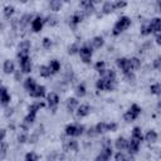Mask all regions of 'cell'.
I'll use <instances>...</instances> for the list:
<instances>
[{"instance_id": "cell-35", "label": "cell", "mask_w": 161, "mask_h": 161, "mask_svg": "<svg viewBox=\"0 0 161 161\" xmlns=\"http://www.w3.org/2000/svg\"><path fill=\"white\" fill-rule=\"evenodd\" d=\"M94 69L102 75L104 72H106V63L103 62V60H99V62H97L96 63V65H94Z\"/></svg>"}, {"instance_id": "cell-13", "label": "cell", "mask_w": 161, "mask_h": 161, "mask_svg": "<svg viewBox=\"0 0 161 161\" xmlns=\"http://www.w3.org/2000/svg\"><path fill=\"white\" fill-rule=\"evenodd\" d=\"M29 94L33 98H42V97L45 96V87L44 86H40V84H36L35 88L29 92Z\"/></svg>"}, {"instance_id": "cell-53", "label": "cell", "mask_w": 161, "mask_h": 161, "mask_svg": "<svg viewBox=\"0 0 161 161\" xmlns=\"http://www.w3.org/2000/svg\"><path fill=\"white\" fill-rule=\"evenodd\" d=\"M117 128H118V125H117L116 122H111V123H108V131L114 132V131H117Z\"/></svg>"}, {"instance_id": "cell-52", "label": "cell", "mask_w": 161, "mask_h": 161, "mask_svg": "<svg viewBox=\"0 0 161 161\" xmlns=\"http://www.w3.org/2000/svg\"><path fill=\"white\" fill-rule=\"evenodd\" d=\"M125 78H126L127 82H133V80H135V74H133L132 70H131V72H128V73H125Z\"/></svg>"}, {"instance_id": "cell-54", "label": "cell", "mask_w": 161, "mask_h": 161, "mask_svg": "<svg viewBox=\"0 0 161 161\" xmlns=\"http://www.w3.org/2000/svg\"><path fill=\"white\" fill-rule=\"evenodd\" d=\"M101 143H102V147H106V146H111V140H109V138H107V137H104V138L101 141Z\"/></svg>"}, {"instance_id": "cell-27", "label": "cell", "mask_w": 161, "mask_h": 161, "mask_svg": "<svg viewBox=\"0 0 161 161\" xmlns=\"http://www.w3.org/2000/svg\"><path fill=\"white\" fill-rule=\"evenodd\" d=\"M145 140H146L148 143H153V142H156V141H157V132L153 131V130H150V131L146 133Z\"/></svg>"}, {"instance_id": "cell-43", "label": "cell", "mask_w": 161, "mask_h": 161, "mask_svg": "<svg viewBox=\"0 0 161 161\" xmlns=\"http://www.w3.org/2000/svg\"><path fill=\"white\" fill-rule=\"evenodd\" d=\"M140 33H141V35H150L152 33V30H151V28L147 24V25H142L140 28Z\"/></svg>"}, {"instance_id": "cell-8", "label": "cell", "mask_w": 161, "mask_h": 161, "mask_svg": "<svg viewBox=\"0 0 161 161\" xmlns=\"http://www.w3.org/2000/svg\"><path fill=\"white\" fill-rule=\"evenodd\" d=\"M47 101H48L49 108L54 112V111L57 109V106L59 104V96H58L55 92H50V93L47 96Z\"/></svg>"}, {"instance_id": "cell-6", "label": "cell", "mask_w": 161, "mask_h": 161, "mask_svg": "<svg viewBox=\"0 0 161 161\" xmlns=\"http://www.w3.org/2000/svg\"><path fill=\"white\" fill-rule=\"evenodd\" d=\"M18 59H19L20 70H21L23 73H30V72H31V68H33V64H31V60H30L29 55H25V57L18 58Z\"/></svg>"}, {"instance_id": "cell-19", "label": "cell", "mask_w": 161, "mask_h": 161, "mask_svg": "<svg viewBox=\"0 0 161 161\" xmlns=\"http://www.w3.org/2000/svg\"><path fill=\"white\" fill-rule=\"evenodd\" d=\"M65 106H67V109H68V112H70V113H73L78 107H79V104H78V101H77V98H73V97H70V98H68L67 99V103H65Z\"/></svg>"}, {"instance_id": "cell-20", "label": "cell", "mask_w": 161, "mask_h": 161, "mask_svg": "<svg viewBox=\"0 0 161 161\" xmlns=\"http://www.w3.org/2000/svg\"><path fill=\"white\" fill-rule=\"evenodd\" d=\"M3 70L5 74H10V73H14L15 72V65H14V62L10 60V59H6L3 64Z\"/></svg>"}, {"instance_id": "cell-26", "label": "cell", "mask_w": 161, "mask_h": 161, "mask_svg": "<svg viewBox=\"0 0 161 161\" xmlns=\"http://www.w3.org/2000/svg\"><path fill=\"white\" fill-rule=\"evenodd\" d=\"M114 9H116V8H114V3L106 1V3H103V5H102V14H111Z\"/></svg>"}, {"instance_id": "cell-41", "label": "cell", "mask_w": 161, "mask_h": 161, "mask_svg": "<svg viewBox=\"0 0 161 161\" xmlns=\"http://www.w3.org/2000/svg\"><path fill=\"white\" fill-rule=\"evenodd\" d=\"M68 53L69 54H75V53H79V45L77 43H73L68 47Z\"/></svg>"}, {"instance_id": "cell-47", "label": "cell", "mask_w": 161, "mask_h": 161, "mask_svg": "<svg viewBox=\"0 0 161 161\" xmlns=\"http://www.w3.org/2000/svg\"><path fill=\"white\" fill-rule=\"evenodd\" d=\"M39 135H40V133H39L38 131H35L34 133H31V135L29 136V141H28V142H30V143H35V142L39 140Z\"/></svg>"}, {"instance_id": "cell-46", "label": "cell", "mask_w": 161, "mask_h": 161, "mask_svg": "<svg viewBox=\"0 0 161 161\" xmlns=\"http://www.w3.org/2000/svg\"><path fill=\"white\" fill-rule=\"evenodd\" d=\"M42 44H43V48H45V49H50L52 45H53V42H52L50 38H44L43 42H42Z\"/></svg>"}, {"instance_id": "cell-31", "label": "cell", "mask_w": 161, "mask_h": 161, "mask_svg": "<svg viewBox=\"0 0 161 161\" xmlns=\"http://www.w3.org/2000/svg\"><path fill=\"white\" fill-rule=\"evenodd\" d=\"M63 0H49V8L53 11H58L62 8Z\"/></svg>"}, {"instance_id": "cell-45", "label": "cell", "mask_w": 161, "mask_h": 161, "mask_svg": "<svg viewBox=\"0 0 161 161\" xmlns=\"http://www.w3.org/2000/svg\"><path fill=\"white\" fill-rule=\"evenodd\" d=\"M6 152H8V143L5 141H1V152H0V158L1 160L5 157Z\"/></svg>"}, {"instance_id": "cell-14", "label": "cell", "mask_w": 161, "mask_h": 161, "mask_svg": "<svg viewBox=\"0 0 161 161\" xmlns=\"http://www.w3.org/2000/svg\"><path fill=\"white\" fill-rule=\"evenodd\" d=\"M83 18H84L83 13H75V14H73V15L70 16V19H69V25H70V28H72V29H75L77 25L83 20Z\"/></svg>"}, {"instance_id": "cell-12", "label": "cell", "mask_w": 161, "mask_h": 161, "mask_svg": "<svg viewBox=\"0 0 161 161\" xmlns=\"http://www.w3.org/2000/svg\"><path fill=\"white\" fill-rule=\"evenodd\" d=\"M140 145H141V141H138V140H136V138H132V137H131V140L128 141V147H127L128 152H130L131 155L137 153V152H138V150H140Z\"/></svg>"}, {"instance_id": "cell-30", "label": "cell", "mask_w": 161, "mask_h": 161, "mask_svg": "<svg viewBox=\"0 0 161 161\" xmlns=\"http://www.w3.org/2000/svg\"><path fill=\"white\" fill-rule=\"evenodd\" d=\"M39 74L44 78H48L52 75V70L49 68V65H40L39 67Z\"/></svg>"}, {"instance_id": "cell-29", "label": "cell", "mask_w": 161, "mask_h": 161, "mask_svg": "<svg viewBox=\"0 0 161 161\" xmlns=\"http://www.w3.org/2000/svg\"><path fill=\"white\" fill-rule=\"evenodd\" d=\"M35 86H36V83H35V80H34L33 78H26V79L24 80V88H25V91H28V92L33 91V89L35 88Z\"/></svg>"}, {"instance_id": "cell-42", "label": "cell", "mask_w": 161, "mask_h": 161, "mask_svg": "<svg viewBox=\"0 0 161 161\" xmlns=\"http://www.w3.org/2000/svg\"><path fill=\"white\" fill-rule=\"evenodd\" d=\"M38 160H39V156L35 152H28L25 155V161H38Z\"/></svg>"}, {"instance_id": "cell-18", "label": "cell", "mask_w": 161, "mask_h": 161, "mask_svg": "<svg viewBox=\"0 0 161 161\" xmlns=\"http://www.w3.org/2000/svg\"><path fill=\"white\" fill-rule=\"evenodd\" d=\"M103 44H104V40H103V38H102L101 35H97V36L92 38V40L89 42V45H91L93 49H99V48L103 47Z\"/></svg>"}, {"instance_id": "cell-49", "label": "cell", "mask_w": 161, "mask_h": 161, "mask_svg": "<svg viewBox=\"0 0 161 161\" xmlns=\"http://www.w3.org/2000/svg\"><path fill=\"white\" fill-rule=\"evenodd\" d=\"M97 135H98V132H97L96 127H89V128L87 130V136H88V137H96Z\"/></svg>"}, {"instance_id": "cell-38", "label": "cell", "mask_w": 161, "mask_h": 161, "mask_svg": "<svg viewBox=\"0 0 161 161\" xmlns=\"http://www.w3.org/2000/svg\"><path fill=\"white\" fill-rule=\"evenodd\" d=\"M45 23L49 25V26H55L58 24V18L55 15H49L45 18Z\"/></svg>"}, {"instance_id": "cell-56", "label": "cell", "mask_w": 161, "mask_h": 161, "mask_svg": "<svg viewBox=\"0 0 161 161\" xmlns=\"http://www.w3.org/2000/svg\"><path fill=\"white\" fill-rule=\"evenodd\" d=\"M59 157H62V156H59L57 152H54V153H52V155L48 156V160H55V158H59Z\"/></svg>"}, {"instance_id": "cell-25", "label": "cell", "mask_w": 161, "mask_h": 161, "mask_svg": "<svg viewBox=\"0 0 161 161\" xmlns=\"http://www.w3.org/2000/svg\"><path fill=\"white\" fill-rule=\"evenodd\" d=\"M91 112V107L88 104H80L78 108H77V114L78 117H86L88 116Z\"/></svg>"}, {"instance_id": "cell-22", "label": "cell", "mask_w": 161, "mask_h": 161, "mask_svg": "<svg viewBox=\"0 0 161 161\" xmlns=\"http://www.w3.org/2000/svg\"><path fill=\"white\" fill-rule=\"evenodd\" d=\"M64 150L65 151H78V142L75 140H67L64 142Z\"/></svg>"}, {"instance_id": "cell-7", "label": "cell", "mask_w": 161, "mask_h": 161, "mask_svg": "<svg viewBox=\"0 0 161 161\" xmlns=\"http://www.w3.org/2000/svg\"><path fill=\"white\" fill-rule=\"evenodd\" d=\"M29 50H30V42L26 39L21 40L18 45V58L29 55Z\"/></svg>"}, {"instance_id": "cell-1", "label": "cell", "mask_w": 161, "mask_h": 161, "mask_svg": "<svg viewBox=\"0 0 161 161\" xmlns=\"http://www.w3.org/2000/svg\"><path fill=\"white\" fill-rule=\"evenodd\" d=\"M130 25H131V19H130L128 16H121V18L116 21V24L113 25L112 34H113L114 36H117V35H119L122 31H125L126 29H128Z\"/></svg>"}, {"instance_id": "cell-9", "label": "cell", "mask_w": 161, "mask_h": 161, "mask_svg": "<svg viewBox=\"0 0 161 161\" xmlns=\"http://www.w3.org/2000/svg\"><path fill=\"white\" fill-rule=\"evenodd\" d=\"M44 24H45V19H44V18H42L40 15H38V16H35V18L33 19V21H31L30 26H31V30H33V31L38 33V31H40V30H42V28H43V25H44Z\"/></svg>"}, {"instance_id": "cell-11", "label": "cell", "mask_w": 161, "mask_h": 161, "mask_svg": "<svg viewBox=\"0 0 161 161\" xmlns=\"http://www.w3.org/2000/svg\"><path fill=\"white\" fill-rule=\"evenodd\" d=\"M112 156V146H106V147H102L99 155L96 157L97 161H107L109 157Z\"/></svg>"}, {"instance_id": "cell-2", "label": "cell", "mask_w": 161, "mask_h": 161, "mask_svg": "<svg viewBox=\"0 0 161 161\" xmlns=\"http://www.w3.org/2000/svg\"><path fill=\"white\" fill-rule=\"evenodd\" d=\"M140 114H141V107L138 104L133 103V104H131V107L128 108V111L123 114V119L126 122H133Z\"/></svg>"}, {"instance_id": "cell-48", "label": "cell", "mask_w": 161, "mask_h": 161, "mask_svg": "<svg viewBox=\"0 0 161 161\" xmlns=\"http://www.w3.org/2000/svg\"><path fill=\"white\" fill-rule=\"evenodd\" d=\"M152 65H153L155 69L161 70V57H156V58L153 59V62H152Z\"/></svg>"}, {"instance_id": "cell-34", "label": "cell", "mask_w": 161, "mask_h": 161, "mask_svg": "<svg viewBox=\"0 0 161 161\" xmlns=\"http://www.w3.org/2000/svg\"><path fill=\"white\" fill-rule=\"evenodd\" d=\"M130 60V65H131V69H138L141 67V60L137 58V57H132L128 59Z\"/></svg>"}, {"instance_id": "cell-61", "label": "cell", "mask_w": 161, "mask_h": 161, "mask_svg": "<svg viewBox=\"0 0 161 161\" xmlns=\"http://www.w3.org/2000/svg\"><path fill=\"white\" fill-rule=\"evenodd\" d=\"M63 1H65V3H69V1H70V0H63Z\"/></svg>"}, {"instance_id": "cell-60", "label": "cell", "mask_w": 161, "mask_h": 161, "mask_svg": "<svg viewBox=\"0 0 161 161\" xmlns=\"http://www.w3.org/2000/svg\"><path fill=\"white\" fill-rule=\"evenodd\" d=\"M157 4H158V9H160V11H161V0H157Z\"/></svg>"}, {"instance_id": "cell-17", "label": "cell", "mask_w": 161, "mask_h": 161, "mask_svg": "<svg viewBox=\"0 0 161 161\" xmlns=\"http://www.w3.org/2000/svg\"><path fill=\"white\" fill-rule=\"evenodd\" d=\"M11 101V96L8 93V89L5 86L1 87V106L3 107H6Z\"/></svg>"}, {"instance_id": "cell-32", "label": "cell", "mask_w": 161, "mask_h": 161, "mask_svg": "<svg viewBox=\"0 0 161 161\" xmlns=\"http://www.w3.org/2000/svg\"><path fill=\"white\" fill-rule=\"evenodd\" d=\"M86 91H87V89H86L84 83H79V84L75 87V89H74L77 97H84V96H86Z\"/></svg>"}, {"instance_id": "cell-36", "label": "cell", "mask_w": 161, "mask_h": 161, "mask_svg": "<svg viewBox=\"0 0 161 161\" xmlns=\"http://www.w3.org/2000/svg\"><path fill=\"white\" fill-rule=\"evenodd\" d=\"M131 137L132 138H136V140H138V141H142V131H141V128L140 127H135L133 130H132V135H131Z\"/></svg>"}, {"instance_id": "cell-59", "label": "cell", "mask_w": 161, "mask_h": 161, "mask_svg": "<svg viewBox=\"0 0 161 161\" xmlns=\"http://www.w3.org/2000/svg\"><path fill=\"white\" fill-rule=\"evenodd\" d=\"M13 113V108H6L5 109V116L6 117H9V114H11Z\"/></svg>"}, {"instance_id": "cell-57", "label": "cell", "mask_w": 161, "mask_h": 161, "mask_svg": "<svg viewBox=\"0 0 161 161\" xmlns=\"http://www.w3.org/2000/svg\"><path fill=\"white\" fill-rule=\"evenodd\" d=\"M155 40H156V43H157L158 45H161V33H157V35H156Z\"/></svg>"}, {"instance_id": "cell-37", "label": "cell", "mask_w": 161, "mask_h": 161, "mask_svg": "<svg viewBox=\"0 0 161 161\" xmlns=\"http://www.w3.org/2000/svg\"><path fill=\"white\" fill-rule=\"evenodd\" d=\"M150 92H151L152 94L160 96V94H161V84H160V83H153V84H151Z\"/></svg>"}, {"instance_id": "cell-50", "label": "cell", "mask_w": 161, "mask_h": 161, "mask_svg": "<svg viewBox=\"0 0 161 161\" xmlns=\"http://www.w3.org/2000/svg\"><path fill=\"white\" fill-rule=\"evenodd\" d=\"M114 158H116V161H126V160H128V156H126L125 153H122V152L119 151L118 153H116Z\"/></svg>"}, {"instance_id": "cell-23", "label": "cell", "mask_w": 161, "mask_h": 161, "mask_svg": "<svg viewBox=\"0 0 161 161\" xmlns=\"http://www.w3.org/2000/svg\"><path fill=\"white\" fill-rule=\"evenodd\" d=\"M74 80V73L72 70V68H67L65 73H64V77H63V84L67 86L69 83H72Z\"/></svg>"}, {"instance_id": "cell-58", "label": "cell", "mask_w": 161, "mask_h": 161, "mask_svg": "<svg viewBox=\"0 0 161 161\" xmlns=\"http://www.w3.org/2000/svg\"><path fill=\"white\" fill-rule=\"evenodd\" d=\"M5 136H6V130H1V137H0V141H4V140H5Z\"/></svg>"}, {"instance_id": "cell-40", "label": "cell", "mask_w": 161, "mask_h": 161, "mask_svg": "<svg viewBox=\"0 0 161 161\" xmlns=\"http://www.w3.org/2000/svg\"><path fill=\"white\" fill-rule=\"evenodd\" d=\"M96 88L98 91H106V80L103 77H101L97 82H96Z\"/></svg>"}, {"instance_id": "cell-15", "label": "cell", "mask_w": 161, "mask_h": 161, "mask_svg": "<svg viewBox=\"0 0 161 161\" xmlns=\"http://www.w3.org/2000/svg\"><path fill=\"white\" fill-rule=\"evenodd\" d=\"M33 15L31 14H24V15H21V18L19 19V28L20 29H25L29 24H31V21H33Z\"/></svg>"}, {"instance_id": "cell-55", "label": "cell", "mask_w": 161, "mask_h": 161, "mask_svg": "<svg viewBox=\"0 0 161 161\" xmlns=\"http://www.w3.org/2000/svg\"><path fill=\"white\" fill-rule=\"evenodd\" d=\"M21 74H23V72H20V70H15V72H14L15 80H20V79H21Z\"/></svg>"}, {"instance_id": "cell-24", "label": "cell", "mask_w": 161, "mask_h": 161, "mask_svg": "<svg viewBox=\"0 0 161 161\" xmlns=\"http://www.w3.org/2000/svg\"><path fill=\"white\" fill-rule=\"evenodd\" d=\"M45 106V103L44 102H34V103H31L29 107H28V112L29 113H38V111H40V108H43Z\"/></svg>"}, {"instance_id": "cell-51", "label": "cell", "mask_w": 161, "mask_h": 161, "mask_svg": "<svg viewBox=\"0 0 161 161\" xmlns=\"http://www.w3.org/2000/svg\"><path fill=\"white\" fill-rule=\"evenodd\" d=\"M126 5H127L126 0H116V3H114V8L116 9H123Z\"/></svg>"}, {"instance_id": "cell-39", "label": "cell", "mask_w": 161, "mask_h": 161, "mask_svg": "<svg viewBox=\"0 0 161 161\" xmlns=\"http://www.w3.org/2000/svg\"><path fill=\"white\" fill-rule=\"evenodd\" d=\"M13 15H14V6H11V5L5 6V9H4V16H5V19H10Z\"/></svg>"}, {"instance_id": "cell-10", "label": "cell", "mask_w": 161, "mask_h": 161, "mask_svg": "<svg viewBox=\"0 0 161 161\" xmlns=\"http://www.w3.org/2000/svg\"><path fill=\"white\" fill-rule=\"evenodd\" d=\"M116 63H117V67L122 70L123 74L132 70V69H131V65H130V60H128L127 58H123V57H122V58H118V59L116 60Z\"/></svg>"}, {"instance_id": "cell-16", "label": "cell", "mask_w": 161, "mask_h": 161, "mask_svg": "<svg viewBox=\"0 0 161 161\" xmlns=\"http://www.w3.org/2000/svg\"><path fill=\"white\" fill-rule=\"evenodd\" d=\"M148 26L151 28L152 33H161V19L160 18H153L148 23Z\"/></svg>"}, {"instance_id": "cell-21", "label": "cell", "mask_w": 161, "mask_h": 161, "mask_svg": "<svg viewBox=\"0 0 161 161\" xmlns=\"http://www.w3.org/2000/svg\"><path fill=\"white\" fill-rule=\"evenodd\" d=\"M114 146L118 151H123L128 147V141L125 138V137H118L116 141H114Z\"/></svg>"}, {"instance_id": "cell-4", "label": "cell", "mask_w": 161, "mask_h": 161, "mask_svg": "<svg viewBox=\"0 0 161 161\" xmlns=\"http://www.w3.org/2000/svg\"><path fill=\"white\" fill-rule=\"evenodd\" d=\"M92 49H93V48H92L89 44L83 45V47H80V48H79V55H80V59H82V62H83V63H86V64L91 63L92 53H93V50H92Z\"/></svg>"}, {"instance_id": "cell-28", "label": "cell", "mask_w": 161, "mask_h": 161, "mask_svg": "<svg viewBox=\"0 0 161 161\" xmlns=\"http://www.w3.org/2000/svg\"><path fill=\"white\" fill-rule=\"evenodd\" d=\"M48 65H49V68H50V70H52V74H55V73H58V72L60 70V63H59L57 59L50 60Z\"/></svg>"}, {"instance_id": "cell-33", "label": "cell", "mask_w": 161, "mask_h": 161, "mask_svg": "<svg viewBox=\"0 0 161 161\" xmlns=\"http://www.w3.org/2000/svg\"><path fill=\"white\" fill-rule=\"evenodd\" d=\"M94 127H96V130H97L98 135H99V133L108 132V123H106V122H99V123H97Z\"/></svg>"}, {"instance_id": "cell-3", "label": "cell", "mask_w": 161, "mask_h": 161, "mask_svg": "<svg viewBox=\"0 0 161 161\" xmlns=\"http://www.w3.org/2000/svg\"><path fill=\"white\" fill-rule=\"evenodd\" d=\"M84 126L83 125H68L65 127V135L69 137H77L80 136L84 132Z\"/></svg>"}, {"instance_id": "cell-44", "label": "cell", "mask_w": 161, "mask_h": 161, "mask_svg": "<svg viewBox=\"0 0 161 161\" xmlns=\"http://www.w3.org/2000/svg\"><path fill=\"white\" fill-rule=\"evenodd\" d=\"M26 141H29V136L26 135V132H20L18 135V142L19 143H24Z\"/></svg>"}, {"instance_id": "cell-5", "label": "cell", "mask_w": 161, "mask_h": 161, "mask_svg": "<svg viewBox=\"0 0 161 161\" xmlns=\"http://www.w3.org/2000/svg\"><path fill=\"white\" fill-rule=\"evenodd\" d=\"M94 4H96V0H80L79 5L83 9L84 16H88L92 13H94Z\"/></svg>"}]
</instances>
